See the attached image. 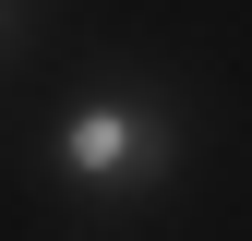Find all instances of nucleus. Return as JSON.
I'll return each instance as SVG.
<instances>
[{"instance_id":"1","label":"nucleus","mask_w":252,"mask_h":241,"mask_svg":"<svg viewBox=\"0 0 252 241\" xmlns=\"http://www.w3.org/2000/svg\"><path fill=\"white\" fill-rule=\"evenodd\" d=\"M132 157H144V109H120V97H96V109H72V120H60V169L108 181V169H132Z\"/></svg>"}]
</instances>
